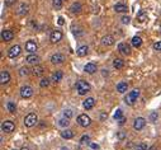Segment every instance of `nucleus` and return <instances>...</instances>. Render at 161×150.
<instances>
[{
	"mask_svg": "<svg viewBox=\"0 0 161 150\" xmlns=\"http://www.w3.org/2000/svg\"><path fill=\"white\" fill-rule=\"evenodd\" d=\"M76 90H78V93L80 96H85L90 90V84L87 82H85V80H79L76 83Z\"/></svg>",
	"mask_w": 161,
	"mask_h": 150,
	"instance_id": "1",
	"label": "nucleus"
},
{
	"mask_svg": "<svg viewBox=\"0 0 161 150\" xmlns=\"http://www.w3.org/2000/svg\"><path fill=\"white\" fill-rule=\"evenodd\" d=\"M138 96H139V90L138 89H133L132 92H129L127 96H126V98H124L126 103L129 104V106H132V104H133L136 100H137Z\"/></svg>",
	"mask_w": 161,
	"mask_h": 150,
	"instance_id": "2",
	"label": "nucleus"
},
{
	"mask_svg": "<svg viewBox=\"0 0 161 150\" xmlns=\"http://www.w3.org/2000/svg\"><path fill=\"white\" fill-rule=\"evenodd\" d=\"M37 122H38V117H37L36 113H29L26 116V118H24V125H26L27 127L34 126Z\"/></svg>",
	"mask_w": 161,
	"mask_h": 150,
	"instance_id": "3",
	"label": "nucleus"
},
{
	"mask_svg": "<svg viewBox=\"0 0 161 150\" xmlns=\"http://www.w3.org/2000/svg\"><path fill=\"white\" fill-rule=\"evenodd\" d=\"M78 123L81 127H87V126H90V123H92V120H90V117L87 116V114H80L78 117Z\"/></svg>",
	"mask_w": 161,
	"mask_h": 150,
	"instance_id": "4",
	"label": "nucleus"
},
{
	"mask_svg": "<svg viewBox=\"0 0 161 150\" xmlns=\"http://www.w3.org/2000/svg\"><path fill=\"white\" fill-rule=\"evenodd\" d=\"M14 128H15V125H14L13 121H4L1 123V130H3V132H13Z\"/></svg>",
	"mask_w": 161,
	"mask_h": 150,
	"instance_id": "5",
	"label": "nucleus"
},
{
	"mask_svg": "<svg viewBox=\"0 0 161 150\" xmlns=\"http://www.w3.org/2000/svg\"><path fill=\"white\" fill-rule=\"evenodd\" d=\"M145 125H146V120L143 117H137L135 120L133 122V128L135 130H137V131H141L143 127H145Z\"/></svg>",
	"mask_w": 161,
	"mask_h": 150,
	"instance_id": "6",
	"label": "nucleus"
},
{
	"mask_svg": "<svg viewBox=\"0 0 161 150\" xmlns=\"http://www.w3.org/2000/svg\"><path fill=\"white\" fill-rule=\"evenodd\" d=\"M20 55V46H18V45H15V46H12L9 48V51H8V56L10 59H15V57H18Z\"/></svg>",
	"mask_w": 161,
	"mask_h": 150,
	"instance_id": "7",
	"label": "nucleus"
},
{
	"mask_svg": "<svg viewBox=\"0 0 161 150\" xmlns=\"http://www.w3.org/2000/svg\"><path fill=\"white\" fill-rule=\"evenodd\" d=\"M20 96H22L23 98H31V97L33 96V89L31 88L29 85H24V87H22V89H20Z\"/></svg>",
	"mask_w": 161,
	"mask_h": 150,
	"instance_id": "8",
	"label": "nucleus"
},
{
	"mask_svg": "<svg viewBox=\"0 0 161 150\" xmlns=\"http://www.w3.org/2000/svg\"><path fill=\"white\" fill-rule=\"evenodd\" d=\"M50 40H51V42L52 43H57V42H60V41L62 40V32L61 31H53V32L51 33V36H50Z\"/></svg>",
	"mask_w": 161,
	"mask_h": 150,
	"instance_id": "9",
	"label": "nucleus"
},
{
	"mask_svg": "<svg viewBox=\"0 0 161 150\" xmlns=\"http://www.w3.org/2000/svg\"><path fill=\"white\" fill-rule=\"evenodd\" d=\"M114 37L113 36H110V34H107V36H104L103 38H101V45L103 46H107V47H109V46H113L114 45Z\"/></svg>",
	"mask_w": 161,
	"mask_h": 150,
	"instance_id": "10",
	"label": "nucleus"
},
{
	"mask_svg": "<svg viewBox=\"0 0 161 150\" xmlns=\"http://www.w3.org/2000/svg\"><path fill=\"white\" fill-rule=\"evenodd\" d=\"M37 48H38V45H37L36 41H33V40L28 41V42L26 43V50L28 52H31V54H34V52L37 51Z\"/></svg>",
	"mask_w": 161,
	"mask_h": 150,
	"instance_id": "11",
	"label": "nucleus"
},
{
	"mask_svg": "<svg viewBox=\"0 0 161 150\" xmlns=\"http://www.w3.org/2000/svg\"><path fill=\"white\" fill-rule=\"evenodd\" d=\"M65 61V56L60 52H57V54H53L51 56V62L52 64H62V62Z\"/></svg>",
	"mask_w": 161,
	"mask_h": 150,
	"instance_id": "12",
	"label": "nucleus"
},
{
	"mask_svg": "<svg viewBox=\"0 0 161 150\" xmlns=\"http://www.w3.org/2000/svg\"><path fill=\"white\" fill-rule=\"evenodd\" d=\"M14 38V33L12 31H8V29H4L1 32V40L4 41V42H9V41H12Z\"/></svg>",
	"mask_w": 161,
	"mask_h": 150,
	"instance_id": "13",
	"label": "nucleus"
},
{
	"mask_svg": "<svg viewBox=\"0 0 161 150\" xmlns=\"http://www.w3.org/2000/svg\"><path fill=\"white\" fill-rule=\"evenodd\" d=\"M9 82H10L9 73L6 71V70H1V73H0V83L4 85V84H8Z\"/></svg>",
	"mask_w": 161,
	"mask_h": 150,
	"instance_id": "14",
	"label": "nucleus"
},
{
	"mask_svg": "<svg viewBox=\"0 0 161 150\" xmlns=\"http://www.w3.org/2000/svg\"><path fill=\"white\" fill-rule=\"evenodd\" d=\"M83 106H84V108H85V110H87V111L92 110V108L95 106V99L92 98V97H89V98H86L85 100H84Z\"/></svg>",
	"mask_w": 161,
	"mask_h": 150,
	"instance_id": "15",
	"label": "nucleus"
},
{
	"mask_svg": "<svg viewBox=\"0 0 161 150\" xmlns=\"http://www.w3.org/2000/svg\"><path fill=\"white\" fill-rule=\"evenodd\" d=\"M84 71L87 73V74H94L96 71V65L93 64V62H89V64L84 66Z\"/></svg>",
	"mask_w": 161,
	"mask_h": 150,
	"instance_id": "16",
	"label": "nucleus"
},
{
	"mask_svg": "<svg viewBox=\"0 0 161 150\" xmlns=\"http://www.w3.org/2000/svg\"><path fill=\"white\" fill-rule=\"evenodd\" d=\"M118 50H119L123 55H129L131 54V47L127 43H119L118 45Z\"/></svg>",
	"mask_w": 161,
	"mask_h": 150,
	"instance_id": "17",
	"label": "nucleus"
},
{
	"mask_svg": "<svg viewBox=\"0 0 161 150\" xmlns=\"http://www.w3.org/2000/svg\"><path fill=\"white\" fill-rule=\"evenodd\" d=\"M41 61V59L37 56V55H29V56H27V62L28 64H33V65H38Z\"/></svg>",
	"mask_w": 161,
	"mask_h": 150,
	"instance_id": "18",
	"label": "nucleus"
},
{
	"mask_svg": "<svg viewBox=\"0 0 161 150\" xmlns=\"http://www.w3.org/2000/svg\"><path fill=\"white\" fill-rule=\"evenodd\" d=\"M28 10H29V6H28V4H26V3H22V4L19 5L18 8V14L19 15H26L28 13Z\"/></svg>",
	"mask_w": 161,
	"mask_h": 150,
	"instance_id": "19",
	"label": "nucleus"
},
{
	"mask_svg": "<svg viewBox=\"0 0 161 150\" xmlns=\"http://www.w3.org/2000/svg\"><path fill=\"white\" fill-rule=\"evenodd\" d=\"M32 71H33V74L36 75V76H42V75L44 74V69L42 68L40 64H38V65H34V68H33Z\"/></svg>",
	"mask_w": 161,
	"mask_h": 150,
	"instance_id": "20",
	"label": "nucleus"
},
{
	"mask_svg": "<svg viewBox=\"0 0 161 150\" xmlns=\"http://www.w3.org/2000/svg\"><path fill=\"white\" fill-rule=\"evenodd\" d=\"M62 76H64V74H62V71H60V70H57V71H55L53 74H52V78H51V80L53 83H57V82H60V80L62 79Z\"/></svg>",
	"mask_w": 161,
	"mask_h": 150,
	"instance_id": "21",
	"label": "nucleus"
},
{
	"mask_svg": "<svg viewBox=\"0 0 161 150\" xmlns=\"http://www.w3.org/2000/svg\"><path fill=\"white\" fill-rule=\"evenodd\" d=\"M114 10L117 13H126L128 9H127V6H126L124 4H122V3H118V4L114 5Z\"/></svg>",
	"mask_w": 161,
	"mask_h": 150,
	"instance_id": "22",
	"label": "nucleus"
},
{
	"mask_svg": "<svg viewBox=\"0 0 161 150\" xmlns=\"http://www.w3.org/2000/svg\"><path fill=\"white\" fill-rule=\"evenodd\" d=\"M127 89H128V84L126 82H121L119 84L117 85V90L119 93H126V92H127Z\"/></svg>",
	"mask_w": 161,
	"mask_h": 150,
	"instance_id": "23",
	"label": "nucleus"
},
{
	"mask_svg": "<svg viewBox=\"0 0 161 150\" xmlns=\"http://www.w3.org/2000/svg\"><path fill=\"white\" fill-rule=\"evenodd\" d=\"M141 45H142V38L141 37L135 36L133 38H132V46H133V47L138 48V47H141Z\"/></svg>",
	"mask_w": 161,
	"mask_h": 150,
	"instance_id": "24",
	"label": "nucleus"
},
{
	"mask_svg": "<svg viewBox=\"0 0 161 150\" xmlns=\"http://www.w3.org/2000/svg\"><path fill=\"white\" fill-rule=\"evenodd\" d=\"M70 10H71L72 13H80V12H81V4H80L79 1L74 3V4L70 6Z\"/></svg>",
	"mask_w": 161,
	"mask_h": 150,
	"instance_id": "25",
	"label": "nucleus"
},
{
	"mask_svg": "<svg viewBox=\"0 0 161 150\" xmlns=\"http://www.w3.org/2000/svg\"><path fill=\"white\" fill-rule=\"evenodd\" d=\"M76 54H78L79 57L86 56V54H87V46H81V47H79L78 51H76Z\"/></svg>",
	"mask_w": 161,
	"mask_h": 150,
	"instance_id": "26",
	"label": "nucleus"
},
{
	"mask_svg": "<svg viewBox=\"0 0 161 150\" xmlns=\"http://www.w3.org/2000/svg\"><path fill=\"white\" fill-rule=\"evenodd\" d=\"M146 19H147V13H146L145 10H141V12L137 14V20L139 23H143Z\"/></svg>",
	"mask_w": 161,
	"mask_h": 150,
	"instance_id": "27",
	"label": "nucleus"
},
{
	"mask_svg": "<svg viewBox=\"0 0 161 150\" xmlns=\"http://www.w3.org/2000/svg\"><path fill=\"white\" fill-rule=\"evenodd\" d=\"M61 136L64 139H66V140H69V139L74 137V132H72L71 130H64V131L61 132Z\"/></svg>",
	"mask_w": 161,
	"mask_h": 150,
	"instance_id": "28",
	"label": "nucleus"
},
{
	"mask_svg": "<svg viewBox=\"0 0 161 150\" xmlns=\"http://www.w3.org/2000/svg\"><path fill=\"white\" fill-rule=\"evenodd\" d=\"M113 66L115 69H122L124 66V61L122 60V59H115L113 61Z\"/></svg>",
	"mask_w": 161,
	"mask_h": 150,
	"instance_id": "29",
	"label": "nucleus"
},
{
	"mask_svg": "<svg viewBox=\"0 0 161 150\" xmlns=\"http://www.w3.org/2000/svg\"><path fill=\"white\" fill-rule=\"evenodd\" d=\"M6 110H8L10 113H15L17 112L15 103H14V102H8V103H6Z\"/></svg>",
	"mask_w": 161,
	"mask_h": 150,
	"instance_id": "30",
	"label": "nucleus"
},
{
	"mask_svg": "<svg viewBox=\"0 0 161 150\" xmlns=\"http://www.w3.org/2000/svg\"><path fill=\"white\" fill-rule=\"evenodd\" d=\"M62 3H64V0H52V4H53V8L56 10L62 8Z\"/></svg>",
	"mask_w": 161,
	"mask_h": 150,
	"instance_id": "31",
	"label": "nucleus"
},
{
	"mask_svg": "<svg viewBox=\"0 0 161 150\" xmlns=\"http://www.w3.org/2000/svg\"><path fill=\"white\" fill-rule=\"evenodd\" d=\"M69 118H66V117H64V118H61L60 121H58V125H60L61 127H67L69 126Z\"/></svg>",
	"mask_w": 161,
	"mask_h": 150,
	"instance_id": "32",
	"label": "nucleus"
},
{
	"mask_svg": "<svg viewBox=\"0 0 161 150\" xmlns=\"http://www.w3.org/2000/svg\"><path fill=\"white\" fill-rule=\"evenodd\" d=\"M40 85H41V88H47V87L50 85V80H48L47 78L46 79H42L41 83H40Z\"/></svg>",
	"mask_w": 161,
	"mask_h": 150,
	"instance_id": "33",
	"label": "nucleus"
},
{
	"mask_svg": "<svg viewBox=\"0 0 161 150\" xmlns=\"http://www.w3.org/2000/svg\"><path fill=\"white\" fill-rule=\"evenodd\" d=\"M123 117V112H122V110H117L114 113V118L115 120H121V118Z\"/></svg>",
	"mask_w": 161,
	"mask_h": 150,
	"instance_id": "34",
	"label": "nucleus"
},
{
	"mask_svg": "<svg viewBox=\"0 0 161 150\" xmlns=\"http://www.w3.org/2000/svg\"><path fill=\"white\" fill-rule=\"evenodd\" d=\"M72 114H74V113H72L71 110H66L64 112V117H66V118H69V120H70V118L72 117Z\"/></svg>",
	"mask_w": 161,
	"mask_h": 150,
	"instance_id": "35",
	"label": "nucleus"
},
{
	"mask_svg": "<svg viewBox=\"0 0 161 150\" xmlns=\"http://www.w3.org/2000/svg\"><path fill=\"white\" fill-rule=\"evenodd\" d=\"M136 150H147V145H146L145 142H141L139 145L136 146Z\"/></svg>",
	"mask_w": 161,
	"mask_h": 150,
	"instance_id": "36",
	"label": "nucleus"
},
{
	"mask_svg": "<svg viewBox=\"0 0 161 150\" xmlns=\"http://www.w3.org/2000/svg\"><path fill=\"white\" fill-rule=\"evenodd\" d=\"M19 74L22 76L28 75V74H29V70H28V68H22V69H20V71H19Z\"/></svg>",
	"mask_w": 161,
	"mask_h": 150,
	"instance_id": "37",
	"label": "nucleus"
},
{
	"mask_svg": "<svg viewBox=\"0 0 161 150\" xmlns=\"http://www.w3.org/2000/svg\"><path fill=\"white\" fill-rule=\"evenodd\" d=\"M153 50L156 51H161V41H157V42L153 45Z\"/></svg>",
	"mask_w": 161,
	"mask_h": 150,
	"instance_id": "38",
	"label": "nucleus"
},
{
	"mask_svg": "<svg viewBox=\"0 0 161 150\" xmlns=\"http://www.w3.org/2000/svg\"><path fill=\"white\" fill-rule=\"evenodd\" d=\"M121 20H122V23H123V24H128L131 19H129V17H126V15H124V17H122Z\"/></svg>",
	"mask_w": 161,
	"mask_h": 150,
	"instance_id": "39",
	"label": "nucleus"
},
{
	"mask_svg": "<svg viewBox=\"0 0 161 150\" xmlns=\"http://www.w3.org/2000/svg\"><path fill=\"white\" fill-rule=\"evenodd\" d=\"M89 141V136L87 135H84L83 137H81V140H80V142H83V144H85V142Z\"/></svg>",
	"mask_w": 161,
	"mask_h": 150,
	"instance_id": "40",
	"label": "nucleus"
},
{
	"mask_svg": "<svg viewBox=\"0 0 161 150\" xmlns=\"http://www.w3.org/2000/svg\"><path fill=\"white\" fill-rule=\"evenodd\" d=\"M14 3H15V0H5V5H6V6H10V5H13Z\"/></svg>",
	"mask_w": 161,
	"mask_h": 150,
	"instance_id": "41",
	"label": "nucleus"
},
{
	"mask_svg": "<svg viewBox=\"0 0 161 150\" xmlns=\"http://www.w3.org/2000/svg\"><path fill=\"white\" fill-rule=\"evenodd\" d=\"M156 118H157V113H156V112H153V113H151V120H152V121H155V120H156Z\"/></svg>",
	"mask_w": 161,
	"mask_h": 150,
	"instance_id": "42",
	"label": "nucleus"
},
{
	"mask_svg": "<svg viewBox=\"0 0 161 150\" xmlns=\"http://www.w3.org/2000/svg\"><path fill=\"white\" fill-rule=\"evenodd\" d=\"M90 148H92V149H99V145H98V144H90Z\"/></svg>",
	"mask_w": 161,
	"mask_h": 150,
	"instance_id": "43",
	"label": "nucleus"
},
{
	"mask_svg": "<svg viewBox=\"0 0 161 150\" xmlns=\"http://www.w3.org/2000/svg\"><path fill=\"white\" fill-rule=\"evenodd\" d=\"M58 24H60V26H62V24H64V18H62V17H60V18H58Z\"/></svg>",
	"mask_w": 161,
	"mask_h": 150,
	"instance_id": "44",
	"label": "nucleus"
},
{
	"mask_svg": "<svg viewBox=\"0 0 161 150\" xmlns=\"http://www.w3.org/2000/svg\"><path fill=\"white\" fill-rule=\"evenodd\" d=\"M118 121H119V122H118L119 125H123V123H124V121H126V118H124V117H122L121 120H118Z\"/></svg>",
	"mask_w": 161,
	"mask_h": 150,
	"instance_id": "45",
	"label": "nucleus"
},
{
	"mask_svg": "<svg viewBox=\"0 0 161 150\" xmlns=\"http://www.w3.org/2000/svg\"><path fill=\"white\" fill-rule=\"evenodd\" d=\"M22 150H29V148H28V146H23Z\"/></svg>",
	"mask_w": 161,
	"mask_h": 150,
	"instance_id": "46",
	"label": "nucleus"
},
{
	"mask_svg": "<svg viewBox=\"0 0 161 150\" xmlns=\"http://www.w3.org/2000/svg\"><path fill=\"white\" fill-rule=\"evenodd\" d=\"M118 136H119V139H123V137H124V135H123V134H119Z\"/></svg>",
	"mask_w": 161,
	"mask_h": 150,
	"instance_id": "47",
	"label": "nucleus"
},
{
	"mask_svg": "<svg viewBox=\"0 0 161 150\" xmlns=\"http://www.w3.org/2000/svg\"><path fill=\"white\" fill-rule=\"evenodd\" d=\"M64 1H66V0H64Z\"/></svg>",
	"mask_w": 161,
	"mask_h": 150,
	"instance_id": "48",
	"label": "nucleus"
},
{
	"mask_svg": "<svg viewBox=\"0 0 161 150\" xmlns=\"http://www.w3.org/2000/svg\"><path fill=\"white\" fill-rule=\"evenodd\" d=\"M14 150H17V149H14Z\"/></svg>",
	"mask_w": 161,
	"mask_h": 150,
	"instance_id": "49",
	"label": "nucleus"
}]
</instances>
